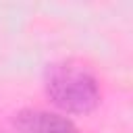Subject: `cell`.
Instances as JSON below:
<instances>
[{"label":"cell","instance_id":"1","mask_svg":"<svg viewBox=\"0 0 133 133\" xmlns=\"http://www.w3.org/2000/svg\"><path fill=\"white\" fill-rule=\"evenodd\" d=\"M46 94L54 106L71 114H87L100 104L98 79L77 64H54L46 77Z\"/></svg>","mask_w":133,"mask_h":133},{"label":"cell","instance_id":"2","mask_svg":"<svg viewBox=\"0 0 133 133\" xmlns=\"http://www.w3.org/2000/svg\"><path fill=\"white\" fill-rule=\"evenodd\" d=\"M17 133H77L71 118L48 110H21L15 116Z\"/></svg>","mask_w":133,"mask_h":133}]
</instances>
